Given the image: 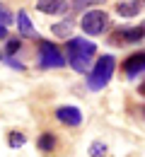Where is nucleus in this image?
<instances>
[{"mask_svg":"<svg viewBox=\"0 0 145 157\" xmlns=\"http://www.w3.org/2000/svg\"><path fill=\"white\" fill-rule=\"evenodd\" d=\"M94 56H97V44L94 41L82 39V36H70L65 41V60L75 73L87 75L94 65Z\"/></svg>","mask_w":145,"mask_h":157,"instance_id":"f257e3e1","label":"nucleus"},{"mask_svg":"<svg viewBox=\"0 0 145 157\" xmlns=\"http://www.w3.org/2000/svg\"><path fill=\"white\" fill-rule=\"evenodd\" d=\"M114 73H116V58L109 56V53L99 56V58L94 60L92 70L87 73V90H90V92L104 90V87L109 85V80L114 78Z\"/></svg>","mask_w":145,"mask_h":157,"instance_id":"f03ea898","label":"nucleus"},{"mask_svg":"<svg viewBox=\"0 0 145 157\" xmlns=\"http://www.w3.org/2000/svg\"><path fill=\"white\" fill-rule=\"evenodd\" d=\"M36 44H39V65H41V68H63V65H68L65 53H63L53 41L39 39Z\"/></svg>","mask_w":145,"mask_h":157,"instance_id":"7ed1b4c3","label":"nucleus"},{"mask_svg":"<svg viewBox=\"0 0 145 157\" xmlns=\"http://www.w3.org/2000/svg\"><path fill=\"white\" fill-rule=\"evenodd\" d=\"M109 15L104 12V10H87L82 15V20H80V27H82V32L87 34V36H99V34H104L106 29H109Z\"/></svg>","mask_w":145,"mask_h":157,"instance_id":"20e7f679","label":"nucleus"},{"mask_svg":"<svg viewBox=\"0 0 145 157\" xmlns=\"http://www.w3.org/2000/svg\"><path fill=\"white\" fill-rule=\"evenodd\" d=\"M145 41V34L140 27H119L109 34V44L111 46H133Z\"/></svg>","mask_w":145,"mask_h":157,"instance_id":"39448f33","label":"nucleus"},{"mask_svg":"<svg viewBox=\"0 0 145 157\" xmlns=\"http://www.w3.org/2000/svg\"><path fill=\"white\" fill-rule=\"evenodd\" d=\"M56 121L58 123H63V126H70V128H78V126H82V121H85V116H82V111L78 109V106H58L56 109Z\"/></svg>","mask_w":145,"mask_h":157,"instance_id":"423d86ee","label":"nucleus"},{"mask_svg":"<svg viewBox=\"0 0 145 157\" xmlns=\"http://www.w3.org/2000/svg\"><path fill=\"white\" fill-rule=\"evenodd\" d=\"M121 70H124L126 78H135V75H140V73L145 70V51H135V53H131V56L124 60Z\"/></svg>","mask_w":145,"mask_h":157,"instance_id":"0eeeda50","label":"nucleus"},{"mask_svg":"<svg viewBox=\"0 0 145 157\" xmlns=\"http://www.w3.org/2000/svg\"><path fill=\"white\" fill-rule=\"evenodd\" d=\"M36 10L44 15L58 17V15H65L70 10V2L68 0H36Z\"/></svg>","mask_w":145,"mask_h":157,"instance_id":"6e6552de","label":"nucleus"},{"mask_svg":"<svg viewBox=\"0 0 145 157\" xmlns=\"http://www.w3.org/2000/svg\"><path fill=\"white\" fill-rule=\"evenodd\" d=\"M143 7H145V0H119V2H116V15L131 20V17H135L138 12H143Z\"/></svg>","mask_w":145,"mask_h":157,"instance_id":"1a4fd4ad","label":"nucleus"},{"mask_svg":"<svg viewBox=\"0 0 145 157\" xmlns=\"http://www.w3.org/2000/svg\"><path fill=\"white\" fill-rule=\"evenodd\" d=\"M15 22H17V29H20V36H24V39H41L39 34H36V29H34V24H32V20H29V15L24 12V10H20L17 15H15Z\"/></svg>","mask_w":145,"mask_h":157,"instance_id":"9d476101","label":"nucleus"},{"mask_svg":"<svg viewBox=\"0 0 145 157\" xmlns=\"http://www.w3.org/2000/svg\"><path fill=\"white\" fill-rule=\"evenodd\" d=\"M36 147L41 150L44 155L56 152V147H58V136H56V133H51V131L41 133V136H39V140H36Z\"/></svg>","mask_w":145,"mask_h":157,"instance_id":"9b49d317","label":"nucleus"},{"mask_svg":"<svg viewBox=\"0 0 145 157\" xmlns=\"http://www.w3.org/2000/svg\"><path fill=\"white\" fill-rule=\"evenodd\" d=\"M73 27H75V22L70 20H63V22H56L53 27H51V32H53V36H58V39H70L73 36Z\"/></svg>","mask_w":145,"mask_h":157,"instance_id":"f8f14e48","label":"nucleus"},{"mask_svg":"<svg viewBox=\"0 0 145 157\" xmlns=\"http://www.w3.org/2000/svg\"><path fill=\"white\" fill-rule=\"evenodd\" d=\"M24 143H27V136H24L22 131H10V133H7V145H10L12 150H20Z\"/></svg>","mask_w":145,"mask_h":157,"instance_id":"ddd939ff","label":"nucleus"},{"mask_svg":"<svg viewBox=\"0 0 145 157\" xmlns=\"http://www.w3.org/2000/svg\"><path fill=\"white\" fill-rule=\"evenodd\" d=\"M20 48H22V39L20 36H15V39L7 36V39H5V56H15Z\"/></svg>","mask_w":145,"mask_h":157,"instance_id":"4468645a","label":"nucleus"},{"mask_svg":"<svg viewBox=\"0 0 145 157\" xmlns=\"http://www.w3.org/2000/svg\"><path fill=\"white\" fill-rule=\"evenodd\" d=\"M106 143L104 140H94L92 145H90V157H106Z\"/></svg>","mask_w":145,"mask_h":157,"instance_id":"2eb2a0df","label":"nucleus"},{"mask_svg":"<svg viewBox=\"0 0 145 157\" xmlns=\"http://www.w3.org/2000/svg\"><path fill=\"white\" fill-rule=\"evenodd\" d=\"M12 22H15V15H12V10H10L7 5H2V2H0V24L10 27Z\"/></svg>","mask_w":145,"mask_h":157,"instance_id":"dca6fc26","label":"nucleus"},{"mask_svg":"<svg viewBox=\"0 0 145 157\" xmlns=\"http://www.w3.org/2000/svg\"><path fill=\"white\" fill-rule=\"evenodd\" d=\"M104 0H73V5H75V10H85V7H90V5H99Z\"/></svg>","mask_w":145,"mask_h":157,"instance_id":"f3484780","label":"nucleus"},{"mask_svg":"<svg viewBox=\"0 0 145 157\" xmlns=\"http://www.w3.org/2000/svg\"><path fill=\"white\" fill-rule=\"evenodd\" d=\"M0 39L2 41L7 39V27H5V24H0Z\"/></svg>","mask_w":145,"mask_h":157,"instance_id":"a211bd4d","label":"nucleus"},{"mask_svg":"<svg viewBox=\"0 0 145 157\" xmlns=\"http://www.w3.org/2000/svg\"><path fill=\"white\" fill-rule=\"evenodd\" d=\"M138 94H140V97H145V80L138 85Z\"/></svg>","mask_w":145,"mask_h":157,"instance_id":"6ab92c4d","label":"nucleus"},{"mask_svg":"<svg viewBox=\"0 0 145 157\" xmlns=\"http://www.w3.org/2000/svg\"><path fill=\"white\" fill-rule=\"evenodd\" d=\"M138 111H140V114H143V118H145V104L140 106V109H138Z\"/></svg>","mask_w":145,"mask_h":157,"instance_id":"aec40b11","label":"nucleus"},{"mask_svg":"<svg viewBox=\"0 0 145 157\" xmlns=\"http://www.w3.org/2000/svg\"><path fill=\"white\" fill-rule=\"evenodd\" d=\"M140 29H143V34H145V22H143V24H140Z\"/></svg>","mask_w":145,"mask_h":157,"instance_id":"412c9836","label":"nucleus"}]
</instances>
